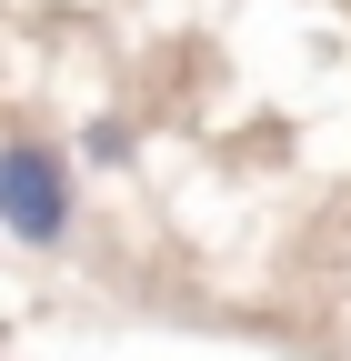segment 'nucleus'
<instances>
[{"label": "nucleus", "instance_id": "obj_2", "mask_svg": "<svg viewBox=\"0 0 351 361\" xmlns=\"http://www.w3.org/2000/svg\"><path fill=\"white\" fill-rule=\"evenodd\" d=\"M80 161H130V121H91V130H80Z\"/></svg>", "mask_w": 351, "mask_h": 361}, {"label": "nucleus", "instance_id": "obj_1", "mask_svg": "<svg viewBox=\"0 0 351 361\" xmlns=\"http://www.w3.org/2000/svg\"><path fill=\"white\" fill-rule=\"evenodd\" d=\"M70 201H80L70 161L40 141V130H11V141H0V231L20 251H61L70 241Z\"/></svg>", "mask_w": 351, "mask_h": 361}]
</instances>
